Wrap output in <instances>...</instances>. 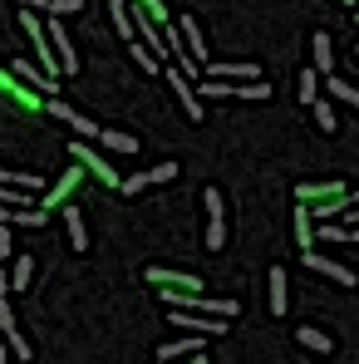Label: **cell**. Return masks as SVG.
Instances as JSON below:
<instances>
[{
	"label": "cell",
	"instance_id": "1",
	"mask_svg": "<svg viewBox=\"0 0 359 364\" xmlns=\"http://www.w3.org/2000/svg\"><path fill=\"white\" fill-rule=\"evenodd\" d=\"M202 202H207V246H212V251H222V246H227V222H222V212H227V207H222V192H217V187H207V192H202Z\"/></svg>",
	"mask_w": 359,
	"mask_h": 364
},
{
	"label": "cell",
	"instance_id": "2",
	"mask_svg": "<svg viewBox=\"0 0 359 364\" xmlns=\"http://www.w3.org/2000/svg\"><path fill=\"white\" fill-rule=\"evenodd\" d=\"M173 325L192 330V335H212V340H222V335L232 330V320H217V315H192V310H173Z\"/></svg>",
	"mask_w": 359,
	"mask_h": 364
},
{
	"label": "cell",
	"instance_id": "3",
	"mask_svg": "<svg viewBox=\"0 0 359 364\" xmlns=\"http://www.w3.org/2000/svg\"><path fill=\"white\" fill-rule=\"evenodd\" d=\"M300 261L310 266V271H320V276H330L335 286H359V276L350 266H340V261H330V256H320V251H300Z\"/></svg>",
	"mask_w": 359,
	"mask_h": 364
},
{
	"label": "cell",
	"instance_id": "4",
	"mask_svg": "<svg viewBox=\"0 0 359 364\" xmlns=\"http://www.w3.org/2000/svg\"><path fill=\"white\" fill-rule=\"evenodd\" d=\"M69 153H74V163H79V168H84V173H94V178L99 182H114V187H119V173H114V168H109V163H104V158H99V153H94V148H89V143H69Z\"/></svg>",
	"mask_w": 359,
	"mask_h": 364
},
{
	"label": "cell",
	"instance_id": "5",
	"mask_svg": "<svg viewBox=\"0 0 359 364\" xmlns=\"http://www.w3.org/2000/svg\"><path fill=\"white\" fill-rule=\"evenodd\" d=\"M168 84H173V99H178L182 109H187V119L197 123V119H202V99H197V89H192V84H187V74H182V69H173V64H168Z\"/></svg>",
	"mask_w": 359,
	"mask_h": 364
},
{
	"label": "cell",
	"instance_id": "6",
	"mask_svg": "<svg viewBox=\"0 0 359 364\" xmlns=\"http://www.w3.org/2000/svg\"><path fill=\"white\" fill-rule=\"evenodd\" d=\"M178 30H182V45H187V55L197 60V69H207V64H212V55H207V40H202V25H197L192 15H182Z\"/></svg>",
	"mask_w": 359,
	"mask_h": 364
},
{
	"label": "cell",
	"instance_id": "7",
	"mask_svg": "<svg viewBox=\"0 0 359 364\" xmlns=\"http://www.w3.org/2000/svg\"><path fill=\"white\" fill-rule=\"evenodd\" d=\"M45 109H50L55 119H64L69 128H74V133H79V138H99V123L89 119V114H79V109H69V104H60V99H50Z\"/></svg>",
	"mask_w": 359,
	"mask_h": 364
},
{
	"label": "cell",
	"instance_id": "8",
	"mask_svg": "<svg viewBox=\"0 0 359 364\" xmlns=\"http://www.w3.org/2000/svg\"><path fill=\"white\" fill-rule=\"evenodd\" d=\"M15 79H25L35 94H45V99H55V89H60V79H50L40 64H30V60H15Z\"/></svg>",
	"mask_w": 359,
	"mask_h": 364
},
{
	"label": "cell",
	"instance_id": "9",
	"mask_svg": "<svg viewBox=\"0 0 359 364\" xmlns=\"http://www.w3.org/2000/svg\"><path fill=\"white\" fill-rule=\"evenodd\" d=\"M207 79H227V84H256L261 79V69L256 64H207Z\"/></svg>",
	"mask_w": 359,
	"mask_h": 364
},
{
	"label": "cell",
	"instance_id": "10",
	"mask_svg": "<svg viewBox=\"0 0 359 364\" xmlns=\"http://www.w3.org/2000/svg\"><path fill=\"white\" fill-rule=\"evenodd\" d=\"M0 330H5V340H10V350H15V360H30V345L20 340V330H15V310H10L5 296H0Z\"/></svg>",
	"mask_w": 359,
	"mask_h": 364
},
{
	"label": "cell",
	"instance_id": "11",
	"mask_svg": "<svg viewBox=\"0 0 359 364\" xmlns=\"http://www.w3.org/2000/svg\"><path fill=\"white\" fill-rule=\"evenodd\" d=\"M148 281H153V286H173V291L197 296V276H182V271H163V266H153V271H148Z\"/></svg>",
	"mask_w": 359,
	"mask_h": 364
},
{
	"label": "cell",
	"instance_id": "12",
	"mask_svg": "<svg viewBox=\"0 0 359 364\" xmlns=\"http://www.w3.org/2000/svg\"><path fill=\"white\" fill-rule=\"evenodd\" d=\"M94 143H104L109 153H138V148H143V143H138L133 133H123V128H99V138H94Z\"/></svg>",
	"mask_w": 359,
	"mask_h": 364
},
{
	"label": "cell",
	"instance_id": "13",
	"mask_svg": "<svg viewBox=\"0 0 359 364\" xmlns=\"http://www.w3.org/2000/svg\"><path fill=\"white\" fill-rule=\"evenodd\" d=\"M310 55H315V64H310L315 74H330V69H335V45H330V35H325V30L310 40Z\"/></svg>",
	"mask_w": 359,
	"mask_h": 364
},
{
	"label": "cell",
	"instance_id": "14",
	"mask_svg": "<svg viewBox=\"0 0 359 364\" xmlns=\"http://www.w3.org/2000/svg\"><path fill=\"white\" fill-rule=\"evenodd\" d=\"M291 310V291H286V266H271V315Z\"/></svg>",
	"mask_w": 359,
	"mask_h": 364
},
{
	"label": "cell",
	"instance_id": "15",
	"mask_svg": "<svg viewBox=\"0 0 359 364\" xmlns=\"http://www.w3.org/2000/svg\"><path fill=\"white\" fill-rule=\"evenodd\" d=\"M325 99H340V104L359 109V89L350 84V79H335V74H325Z\"/></svg>",
	"mask_w": 359,
	"mask_h": 364
},
{
	"label": "cell",
	"instance_id": "16",
	"mask_svg": "<svg viewBox=\"0 0 359 364\" xmlns=\"http://www.w3.org/2000/svg\"><path fill=\"white\" fill-rule=\"evenodd\" d=\"M187 355H202V340H197V335H192V340H168V345L158 350V360H163V364L187 360Z\"/></svg>",
	"mask_w": 359,
	"mask_h": 364
},
{
	"label": "cell",
	"instance_id": "17",
	"mask_svg": "<svg viewBox=\"0 0 359 364\" xmlns=\"http://www.w3.org/2000/svg\"><path fill=\"white\" fill-rule=\"evenodd\" d=\"M296 340L305 345V350H315V355H330V350H335V340H330L325 330H315V325H300V330H296Z\"/></svg>",
	"mask_w": 359,
	"mask_h": 364
},
{
	"label": "cell",
	"instance_id": "18",
	"mask_svg": "<svg viewBox=\"0 0 359 364\" xmlns=\"http://www.w3.org/2000/svg\"><path fill=\"white\" fill-rule=\"evenodd\" d=\"M74 182H84V168H74V173H64V178L55 182V192L45 197V212H50V217H55V202H64V197L74 192Z\"/></svg>",
	"mask_w": 359,
	"mask_h": 364
},
{
	"label": "cell",
	"instance_id": "19",
	"mask_svg": "<svg viewBox=\"0 0 359 364\" xmlns=\"http://www.w3.org/2000/svg\"><path fill=\"white\" fill-rule=\"evenodd\" d=\"M64 227H69V246H74V251H89V227H84V217H79L74 207L64 212Z\"/></svg>",
	"mask_w": 359,
	"mask_h": 364
},
{
	"label": "cell",
	"instance_id": "20",
	"mask_svg": "<svg viewBox=\"0 0 359 364\" xmlns=\"http://www.w3.org/2000/svg\"><path fill=\"white\" fill-rule=\"evenodd\" d=\"M30 276H35V256H15L10 261V291H25Z\"/></svg>",
	"mask_w": 359,
	"mask_h": 364
},
{
	"label": "cell",
	"instance_id": "21",
	"mask_svg": "<svg viewBox=\"0 0 359 364\" xmlns=\"http://www.w3.org/2000/svg\"><path fill=\"white\" fill-rule=\"evenodd\" d=\"M0 187H25V192H40L45 178H35V173H10V168H0Z\"/></svg>",
	"mask_w": 359,
	"mask_h": 364
},
{
	"label": "cell",
	"instance_id": "22",
	"mask_svg": "<svg viewBox=\"0 0 359 364\" xmlns=\"http://www.w3.org/2000/svg\"><path fill=\"white\" fill-rule=\"evenodd\" d=\"M296 94H300V104H315V99H320V74H315V69H300Z\"/></svg>",
	"mask_w": 359,
	"mask_h": 364
},
{
	"label": "cell",
	"instance_id": "23",
	"mask_svg": "<svg viewBox=\"0 0 359 364\" xmlns=\"http://www.w3.org/2000/svg\"><path fill=\"white\" fill-rule=\"evenodd\" d=\"M128 50H133V64H138L143 74H158V69H163V60H158V55H153L148 45H138V40H128Z\"/></svg>",
	"mask_w": 359,
	"mask_h": 364
},
{
	"label": "cell",
	"instance_id": "24",
	"mask_svg": "<svg viewBox=\"0 0 359 364\" xmlns=\"http://www.w3.org/2000/svg\"><path fill=\"white\" fill-rule=\"evenodd\" d=\"M109 15H114V30L123 40H133V15H128V0H109Z\"/></svg>",
	"mask_w": 359,
	"mask_h": 364
},
{
	"label": "cell",
	"instance_id": "25",
	"mask_svg": "<svg viewBox=\"0 0 359 364\" xmlns=\"http://www.w3.org/2000/svg\"><path fill=\"white\" fill-rule=\"evenodd\" d=\"M10 222H15V227H45L50 212H45V207H20V212H10Z\"/></svg>",
	"mask_w": 359,
	"mask_h": 364
},
{
	"label": "cell",
	"instance_id": "26",
	"mask_svg": "<svg viewBox=\"0 0 359 364\" xmlns=\"http://www.w3.org/2000/svg\"><path fill=\"white\" fill-rule=\"evenodd\" d=\"M30 197H35V192H25V187H0V207H10V212L30 207Z\"/></svg>",
	"mask_w": 359,
	"mask_h": 364
},
{
	"label": "cell",
	"instance_id": "27",
	"mask_svg": "<svg viewBox=\"0 0 359 364\" xmlns=\"http://www.w3.org/2000/svg\"><path fill=\"white\" fill-rule=\"evenodd\" d=\"M296 237H300V246L310 251V242H315V227H310V207H300V212H296Z\"/></svg>",
	"mask_w": 359,
	"mask_h": 364
},
{
	"label": "cell",
	"instance_id": "28",
	"mask_svg": "<svg viewBox=\"0 0 359 364\" xmlns=\"http://www.w3.org/2000/svg\"><path fill=\"white\" fill-rule=\"evenodd\" d=\"M315 123L325 128V133H335L340 123H335V109H330V99H315Z\"/></svg>",
	"mask_w": 359,
	"mask_h": 364
},
{
	"label": "cell",
	"instance_id": "29",
	"mask_svg": "<svg viewBox=\"0 0 359 364\" xmlns=\"http://www.w3.org/2000/svg\"><path fill=\"white\" fill-rule=\"evenodd\" d=\"M143 178H148V187H153V182H173V178H178V163L168 158V163H158V168H153V173H143Z\"/></svg>",
	"mask_w": 359,
	"mask_h": 364
},
{
	"label": "cell",
	"instance_id": "30",
	"mask_svg": "<svg viewBox=\"0 0 359 364\" xmlns=\"http://www.w3.org/2000/svg\"><path fill=\"white\" fill-rule=\"evenodd\" d=\"M79 10V0H50V20H69Z\"/></svg>",
	"mask_w": 359,
	"mask_h": 364
},
{
	"label": "cell",
	"instance_id": "31",
	"mask_svg": "<svg viewBox=\"0 0 359 364\" xmlns=\"http://www.w3.org/2000/svg\"><path fill=\"white\" fill-rule=\"evenodd\" d=\"M315 237H320V242H345V227H335V222H325V227H320Z\"/></svg>",
	"mask_w": 359,
	"mask_h": 364
},
{
	"label": "cell",
	"instance_id": "32",
	"mask_svg": "<svg viewBox=\"0 0 359 364\" xmlns=\"http://www.w3.org/2000/svg\"><path fill=\"white\" fill-rule=\"evenodd\" d=\"M143 187H148V178H143V173H133V178L119 182V192H128V197H133V192H143Z\"/></svg>",
	"mask_w": 359,
	"mask_h": 364
},
{
	"label": "cell",
	"instance_id": "33",
	"mask_svg": "<svg viewBox=\"0 0 359 364\" xmlns=\"http://www.w3.org/2000/svg\"><path fill=\"white\" fill-rule=\"evenodd\" d=\"M133 10H143V15H153V20H163V0H133Z\"/></svg>",
	"mask_w": 359,
	"mask_h": 364
},
{
	"label": "cell",
	"instance_id": "34",
	"mask_svg": "<svg viewBox=\"0 0 359 364\" xmlns=\"http://www.w3.org/2000/svg\"><path fill=\"white\" fill-rule=\"evenodd\" d=\"M10 246H15V237H10V227H0V261H10Z\"/></svg>",
	"mask_w": 359,
	"mask_h": 364
},
{
	"label": "cell",
	"instance_id": "35",
	"mask_svg": "<svg viewBox=\"0 0 359 364\" xmlns=\"http://www.w3.org/2000/svg\"><path fill=\"white\" fill-rule=\"evenodd\" d=\"M15 5H20V10H45V15H50V0H15Z\"/></svg>",
	"mask_w": 359,
	"mask_h": 364
},
{
	"label": "cell",
	"instance_id": "36",
	"mask_svg": "<svg viewBox=\"0 0 359 364\" xmlns=\"http://www.w3.org/2000/svg\"><path fill=\"white\" fill-rule=\"evenodd\" d=\"M0 296H10V261H0Z\"/></svg>",
	"mask_w": 359,
	"mask_h": 364
},
{
	"label": "cell",
	"instance_id": "37",
	"mask_svg": "<svg viewBox=\"0 0 359 364\" xmlns=\"http://www.w3.org/2000/svg\"><path fill=\"white\" fill-rule=\"evenodd\" d=\"M178 364H207V355H187V360H178Z\"/></svg>",
	"mask_w": 359,
	"mask_h": 364
},
{
	"label": "cell",
	"instance_id": "38",
	"mask_svg": "<svg viewBox=\"0 0 359 364\" xmlns=\"http://www.w3.org/2000/svg\"><path fill=\"white\" fill-rule=\"evenodd\" d=\"M0 227H10V207H0Z\"/></svg>",
	"mask_w": 359,
	"mask_h": 364
},
{
	"label": "cell",
	"instance_id": "39",
	"mask_svg": "<svg viewBox=\"0 0 359 364\" xmlns=\"http://www.w3.org/2000/svg\"><path fill=\"white\" fill-rule=\"evenodd\" d=\"M345 242H359V227H355V232H345Z\"/></svg>",
	"mask_w": 359,
	"mask_h": 364
},
{
	"label": "cell",
	"instance_id": "40",
	"mask_svg": "<svg viewBox=\"0 0 359 364\" xmlns=\"http://www.w3.org/2000/svg\"><path fill=\"white\" fill-rule=\"evenodd\" d=\"M350 202H355V207H359V187H355V192H350Z\"/></svg>",
	"mask_w": 359,
	"mask_h": 364
},
{
	"label": "cell",
	"instance_id": "41",
	"mask_svg": "<svg viewBox=\"0 0 359 364\" xmlns=\"http://www.w3.org/2000/svg\"><path fill=\"white\" fill-rule=\"evenodd\" d=\"M0 364H5V350H0Z\"/></svg>",
	"mask_w": 359,
	"mask_h": 364
},
{
	"label": "cell",
	"instance_id": "42",
	"mask_svg": "<svg viewBox=\"0 0 359 364\" xmlns=\"http://www.w3.org/2000/svg\"><path fill=\"white\" fill-rule=\"evenodd\" d=\"M158 364H163V360H158Z\"/></svg>",
	"mask_w": 359,
	"mask_h": 364
},
{
	"label": "cell",
	"instance_id": "43",
	"mask_svg": "<svg viewBox=\"0 0 359 364\" xmlns=\"http://www.w3.org/2000/svg\"><path fill=\"white\" fill-rule=\"evenodd\" d=\"M355 55H359V50H355Z\"/></svg>",
	"mask_w": 359,
	"mask_h": 364
}]
</instances>
